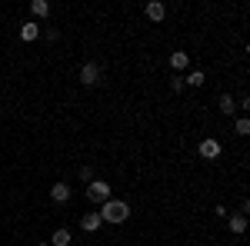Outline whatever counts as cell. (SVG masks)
Wrapping results in <instances>:
<instances>
[{
    "mask_svg": "<svg viewBox=\"0 0 250 246\" xmlns=\"http://www.w3.org/2000/svg\"><path fill=\"white\" fill-rule=\"evenodd\" d=\"M207 83V74L204 70H190V74L184 76V87H204Z\"/></svg>",
    "mask_w": 250,
    "mask_h": 246,
    "instance_id": "5bb4252c",
    "label": "cell"
},
{
    "mask_svg": "<svg viewBox=\"0 0 250 246\" xmlns=\"http://www.w3.org/2000/svg\"><path fill=\"white\" fill-rule=\"evenodd\" d=\"M213 213H217V216H220V220H227V216H230V209L224 207V203H217V207H213Z\"/></svg>",
    "mask_w": 250,
    "mask_h": 246,
    "instance_id": "ac0fdd59",
    "label": "cell"
},
{
    "mask_svg": "<svg viewBox=\"0 0 250 246\" xmlns=\"http://www.w3.org/2000/svg\"><path fill=\"white\" fill-rule=\"evenodd\" d=\"M70 196H74V193H70V183H63V180L50 187V200L60 203V207H63V203H70Z\"/></svg>",
    "mask_w": 250,
    "mask_h": 246,
    "instance_id": "52a82bcc",
    "label": "cell"
},
{
    "mask_svg": "<svg viewBox=\"0 0 250 246\" xmlns=\"http://www.w3.org/2000/svg\"><path fill=\"white\" fill-rule=\"evenodd\" d=\"M77 176L83 180V183H90V180H94V167H80V170H77Z\"/></svg>",
    "mask_w": 250,
    "mask_h": 246,
    "instance_id": "e0dca14e",
    "label": "cell"
},
{
    "mask_svg": "<svg viewBox=\"0 0 250 246\" xmlns=\"http://www.w3.org/2000/svg\"><path fill=\"white\" fill-rule=\"evenodd\" d=\"M100 227H104L100 213H83V216H80V229H83V233H100Z\"/></svg>",
    "mask_w": 250,
    "mask_h": 246,
    "instance_id": "ba28073f",
    "label": "cell"
},
{
    "mask_svg": "<svg viewBox=\"0 0 250 246\" xmlns=\"http://www.w3.org/2000/svg\"><path fill=\"white\" fill-rule=\"evenodd\" d=\"M187 67H190V54H184V50L170 54V70H173V74H184Z\"/></svg>",
    "mask_w": 250,
    "mask_h": 246,
    "instance_id": "8fae6325",
    "label": "cell"
},
{
    "mask_svg": "<svg viewBox=\"0 0 250 246\" xmlns=\"http://www.w3.org/2000/svg\"><path fill=\"white\" fill-rule=\"evenodd\" d=\"M97 213H100V220H104V223L120 227V223H127V220H130V203H127V200L110 196L107 203H100V207H97Z\"/></svg>",
    "mask_w": 250,
    "mask_h": 246,
    "instance_id": "6da1fadb",
    "label": "cell"
},
{
    "mask_svg": "<svg viewBox=\"0 0 250 246\" xmlns=\"http://www.w3.org/2000/svg\"><path fill=\"white\" fill-rule=\"evenodd\" d=\"M80 83H83V87H100V83H104V70H100V63H97V60H87V63H83V67H80Z\"/></svg>",
    "mask_w": 250,
    "mask_h": 246,
    "instance_id": "3957f363",
    "label": "cell"
},
{
    "mask_svg": "<svg viewBox=\"0 0 250 246\" xmlns=\"http://www.w3.org/2000/svg\"><path fill=\"white\" fill-rule=\"evenodd\" d=\"M50 10H54V7H50V0H34V3H30L34 20H47V17H50Z\"/></svg>",
    "mask_w": 250,
    "mask_h": 246,
    "instance_id": "7c38bea8",
    "label": "cell"
},
{
    "mask_svg": "<svg viewBox=\"0 0 250 246\" xmlns=\"http://www.w3.org/2000/svg\"><path fill=\"white\" fill-rule=\"evenodd\" d=\"M233 133H237V136H247V133H250V120H247V116H237V123H233Z\"/></svg>",
    "mask_w": 250,
    "mask_h": 246,
    "instance_id": "9a60e30c",
    "label": "cell"
},
{
    "mask_svg": "<svg viewBox=\"0 0 250 246\" xmlns=\"http://www.w3.org/2000/svg\"><path fill=\"white\" fill-rule=\"evenodd\" d=\"M170 90H173V94H184V90H187V87H184V76H180V74H173V80H170Z\"/></svg>",
    "mask_w": 250,
    "mask_h": 246,
    "instance_id": "2e32d148",
    "label": "cell"
},
{
    "mask_svg": "<svg viewBox=\"0 0 250 246\" xmlns=\"http://www.w3.org/2000/svg\"><path fill=\"white\" fill-rule=\"evenodd\" d=\"M83 196H87V200H90V203H97V207H100V203H107V200H110V196H114V189H110V183H107V180H90V183H87V189H83Z\"/></svg>",
    "mask_w": 250,
    "mask_h": 246,
    "instance_id": "7a4b0ae2",
    "label": "cell"
},
{
    "mask_svg": "<svg viewBox=\"0 0 250 246\" xmlns=\"http://www.w3.org/2000/svg\"><path fill=\"white\" fill-rule=\"evenodd\" d=\"M144 17L150 20V23H160V20L167 17V7H164V3H160V0H150V3H147V7H144Z\"/></svg>",
    "mask_w": 250,
    "mask_h": 246,
    "instance_id": "8992f818",
    "label": "cell"
},
{
    "mask_svg": "<svg viewBox=\"0 0 250 246\" xmlns=\"http://www.w3.org/2000/svg\"><path fill=\"white\" fill-rule=\"evenodd\" d=\"M17 34H20V40H23V43H34V40L40 37V23H37V20H23Z\"/></svg>",
    "mask_w": 250,
    "mask_h": 246,
    "instance_id": "5b68a950",
    "label": "cell"
},
{
    "mask_svg": "<svg viewBox=\"0 0 250 246\" xmlns=\"http://www.w3.org/2000/svg\"><path fill=\"white\" fill-rule=\"evenodd\" d=\"M47 243H50V246H70V243H74V233H70L67 227H57L54 233H50Z\"/></svg>",
    "mask_w": 250,
    "mask_h": 246,
    "instance_id": "9c48e42d",
    "label": "cell"
},
{
    "mask_svg": "<svg viewBox=\"0 0 250 246\" xmlns=\"http://www.w3.org/2000/svg\"><path fill=\"white\" fill-rule=\"evenodd\" d=\"M37 246H50V243H47V240H43V243H37Z\"/></svg>",
    "mask_w": 250,
    "mask_h": 246,
    "instance_id": "d6986e66",
    "label": "cell"
},
{
    "mask_svg": "<svg viewBox=\"0 0 250 246\" xmlns=\"http://www.w3.org/2000/svg\"><path fill=\"white\" fill-rule=\"evenodd\" d=\"M197 153H200L204 160H217V156H220V143H217L213 136H204L200 147H197Z\"/></svg>",
    "mask_w": 250,
    "mask_h": 246,
    "instance_id": "277c9868",
    "label": "cell"
},
{
    "mask_svg": "<svg viewBox=\"0 0 250 246\" xmlns=\"http://www.w3.org/2000/svg\"><path fill=\"white\" fill-rule=\"evenodd\" d=\"M217 110H220L224 116H233V114H237V100H233L230 94H220V103H217Z\"/></svg>",
    "mask_w": 250,
    "mask_h": 246,
    "instance_id": "4fadbf2b",
    "label": "cell"
},
{
    "mask_svg": "<svg viewBox=\"0 0 250 246\" xmlns=\"http://www.w3.org/2000/svg\"><path fill=\"white\" fill-rule=\"evenodd\" d=\"M227 227H230L233 236H244V233H247V216H244V213H230V216H227Z\"/></svg>",
    "mask_w": 250,
    "mask_h": 246,
    "instance_id": "30bf717a",
    "label": "cell"
}]
</instances>
